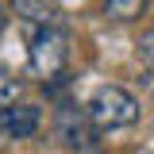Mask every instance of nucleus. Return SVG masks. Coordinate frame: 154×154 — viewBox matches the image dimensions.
<instances>
[{"label": "nucleus", "instance_id": "5", "mask_svg": "<svg viewBox=\"0 0 154 154\" xmlns=\"http://www.w3.org/2000/svg\"><path fill=\"white\" fill-rule=\"evenodd\" d=\"M12 16H16L23 27H31V31L54 27L58 23V12L46 4V0H12Z\"/></svg>", "mask_w": 154, "mask_h": 154}, {"label": "nucleus", "instance_id": "7", "mask_svg": "<svg viewBox=\"0 0 154 154\" xmlns=\"http://www.w3.org/2000/svg\"><path fill=\"white\" fill-rule=\"evenodd\" d=\"M19 93H23V81H19V77L12 73V66L0 58V108H4V104H16Z\"/></svg>", "mask_w": 154, "mask_h": 154}, {"label": "nucleus", "instance_id": "8", "mask_svg": "<svg viewBox=\"0 0 154 154\" xmlns=\"http://www.w3.org/2000/svg\"><path fill=\"white\" fill-rule=\"evenodd\" d=\"M139 62H143V85L154 93V27L139 38Z\"/></svg>", "mask_w": 154, "mask_h": 154}, {"label": "nucleus", "instance_id": "3", "mask_svg": "<svg viewBox=\"0 0 154 154\" xmlns=\"http://www.w3.org/2000/svg\"><path fill=\"white\" fill-rule=\"evenodd\" d=\"M58 139H62V146L69 154H100L96 150V139H93L89 116L81 108H73V104L58 108Z\"/></svg>", "mask_w": 154, "mask_h": 154}, {"label": "nucleus", "instance_id": "1", "mask_svg": "<svg viewBox=\"0 0 154 154\" xmlns=\"http://www.w3.org/2000/svg\"><path fill=\"white\" fill-rule=\"evenodd\" d=\"M85 116H89V123L96 131H119V127L139 123V100L127 89H119V85H104V89L93 93Z\"/></svg>", "mask_w": 154, "mask_h": 154}, {"label": "nucleus", "instance_id": "4", "mask_svg": "<svg viewBox=\"0 0 154 154\" xmlns=\"http://www.w3.org/2000/svg\"><path fill=\"white\" fill-rule=\"evenodd\" d=\"M38 123H42V112H38V104H4L0 108V131L8 135V139H31L38 131Z\"/></svg>", "mask_w": 154, "mask_h": 154}, {"label": "nucleus", "instance_id": "6", "mask_svg": "<svg viewBox=\"0 0 154 154\" xmlns=\"http://www.w3.org/2000/svg\"><path fill=\"white\" fill-rule=\"evenodd\" d=\"M146 4L150 0H104V16L112 19V23H131L146 12Z\"/></svg>", "mask_w": 154, "mask_h": 154}, {"label": "nucleus", "instance_id": "2", "mask_svg": "<svg viewBox=\"0 0 154 154\" xmlns=\"http://www.w3.org/2000/svg\"><path fill=\"white\" fill-rule=\"evenodd\" d=\"M66 58H69V38L62 31V23L54 27H38L31 31V46H27V66L38 81H50L66 69Z\"/></svg>", "mask_w": 154, "mask_h": 154}, {"label": "nucleus", "instance_id": "9", "mask_svg": "<svg viewBox=\"0 0 154 154\" xmlns=\"http://www.w3.org/2000/svg\"><path fill=\"white\" fill-rule=\"evenodd\" d=\"M4 23H8V12H4V4H0V35H4Z\"/></svg>", "mask_w": 154, "mask_h": 154}]
</instances>
